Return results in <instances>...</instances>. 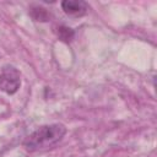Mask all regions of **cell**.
<instances>
[{
	"mask_svg": "<svg viewBox=\"0 0 157 157\" xmlns=\"http://www.w3.org/2000/svg\"><path fill=\"white\" fill-rule=\"evenodd\" d=\"M66 134V128L63 124H50L43 125L32 132L26 141L23 142L26 150L28 151H38L43 148L52 147L58 144L64 135Z\"/></svg>",
	"mask_w": 157,
	"mask_h": 157,
	"instance_id": "6da1fadb",
	"label": "cell"
},
{
	"mask_svg": "<svg viewBox=\"0 0 157 157\" xmlns=\"http://www.w3.org/2000/svg\"><path fill=\"white\" fill-rule=\"evenodd\" d=\"M21 86L20 71L12 65H5L0 72V88L7 94H13Z\"/></svg>",
	"mask_w": 157,
	"mask_h": 157,
	"instance_id": "7a4b0ae2",
	"label": "cell"
},
{
	"mask_svg": "<svg viewBox=\"0 0 157 157\" xmlns=\"http://www.w3.org/2000/svg\"><path fill=\"white\" fill-rule=\"evenodd\" d=\"M64 12L71 17H82L88 10L87 2L82 0H65L61 2Z\"/></svg>",
	"mask_w": 157,
	"mask_h": 157,
	"instance_id": "3957f363",
	"label": "cell"
},
{
	"mask_svg": "<svg viewBox=\"0 0 157 157\" xmlns=\"http://www.w3.org/2000/svg\"><path fill=\"white\" fill-rule=\"evenodd\" d=\"M59 29V37L63 39V40H70L72 37H74V32L71 31V28H67V27H64V26H61L60 28H58Z\"/></svg>",
	"mask_w": 157,
	"mask_h": 157,
	"instance_id": "277c9868",
	"label": "cell"
}]
</instances>
